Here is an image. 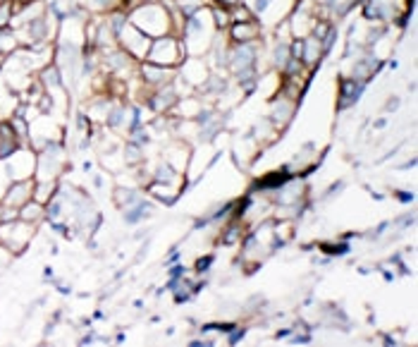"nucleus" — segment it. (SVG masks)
<instances>
[{
	"mask_svg": "<svg viewBox=\"0 0 418 347\" xmlns=\"http://www.w3.org/2000/svg\"><path fill=\"white\" fill-rule=\"evenodd\" d=\"M130 22L137 27L139 31H144L149 38H158V36H167L175 34L177 36V27L175 19H172V12L165 8L158 0H144L137 8H132L130 12Z\"/></svg>",
	"mask_w": 418,
	"mask_h": 347,
	"instance_id": "obj_1",
	"label": "nucleus"
},
{
	"mask_svg": "<svg viewBox=\"0 0 418 347\" xmlns=\"http://www.w3.org/2000/svg\"><path fill=\"white\" fill-rule=\"evenodd\" d=\"M184 60H186V53L182 46V38L175 34L153 38L149 53H146V62H153V65H160V67H170V70H177Z\"/></svg>",
	"mask_w": 418,
	"mask_h": 347,
	"instance_id": "obj_2",
	"label": "nucleus"
},
{
	"mask_svg": "<svg viewBox=\"0 0 418 347\" xmlns=\"http://www.w3.org/2000/svg\"><path fill=\"white\" fill-rule=\"evenodd\" d=\"M36 235V226L15 218V221L0 223V247L8 249L10 254H24Z\"/></svg>",
	"mask_w": 418,
	"mask_h": 347,
	"instance_id": "obj_3",
	"label": "nucleus"
},
{
	"mask_svg": "<svg viewBox=\"0 0 418 347\" xmlns=\"http://www.w3.org/2000/svg\"><path fill=\"white\" fill-rule=\"evenodd\" d=\"M65 168H67V156H65V149H62V141H57V144H48L46 149H41L36 153L34 180L36 182L60 180Z\"/></svg>",
	"mask_w": 418,
	"mask_h": 347,
	"instance_id": "obj_4",
	"label": "nucleus"
},
{
	"mask_svg": "<svg viewBox=\"0 0 418 347\" xmlns=\"http://www.w3.org/2000/svg\"><path fill=\"white\" fill-rule=\"evenodd\" d=\"M151 41L153 38L146 36L144 31H139L132 22H127L118 34V46L122 50H127V53L139 62L146 60V53H149V48H151Z\"/></svg>",
	"mask_w": 418,
	"mask_h": 347,
	"instance_id": "obj_5",
	"label": "nucleus"
},
{
	"mask_svg": "<svg viewBox=\"0 0 418 347\" xmlns=\"http://www.w3.org/2000/svg\"><path fill=\"white\" fill-rule=\"evenodd\" d=\"M5 165H8L12 182L15 180H31L36 170V151L31 146H19L15 153L5 158Z\"/></svg>",
	"mask_w": 418,
	"mask_h": 347,
	"instance_id": "obj_6",
	"label": "nucleus"
},
{
	"mask_svg": "<svg viewBox=\"0 0 418 347\" xmlns=\"http://www.w3.org/2000/svg\"><path fill=\"white\" fill-rule=\"evenodd\" d=\"M179 70V79L186 82L191 89H201L210 77V62L203 57H186Z\"/></svg>",
	"mask_w": 418,
	"mask_h": 347,
	"instance_id": "obj_7",
	"label": "nucleus"
},
{
	"mask_svg": "<svg viewBox=\"0 0 418 347\" xmlns=\"http://www.w3.org/2000/svg\"><path fill=\"white\" fill-rule=\"evenodd\" d=\"M34 177L31 180H15V182L10 184L8 192H5L3 197V206L5 209H22L24 204L31 202L34 199Z\"/></svg>",
	"mask_w": 418,
	"mask_h": 347,
	"instance_id": "obj_8",
	"label": "nucleus"
},
{
	"mask_svg": "<svg viewBox=\"0 0 418 347\" xmlns=\"http://www.w3.org/2000/svg\"><path fill=\"white\" fill-rule=\"evenodd\" d=\"M366 92V82L356 79V77H342L339 79V92H337V111H349V108L361 99Z\"/></svg>",
	"mask_w": 418,
	"mask_h": 347,
	"instance_id": "obj_9",
	"label": "nucleus"
},
{
	"mask_svg": "<svg viewBox=\"0 0 418 347\" xmlns=\"http://www.w3.org/2000/svg\"><path fill=\"white\" fill-rule=\"evenodd\" d=\"M294 113H297V101L287 99V96H275L268 120H270V125H273L275 130L282 132L289 125V120L294 118Z\"/></svg>",
	"mask_w": 418,
	"mask_h": 347,
	"instance_id": "obj_10",
	"label": "nucleus"
},
{
	"mask_svg": "<svg viewBox=\"0 0 418 347\" xmlns=\"http://www.w3.org/2000/svg\"><path fill=\"white\" fill-rule=\"evenodd\" d=\"M139 77L144 79V84L151 89H160L165 84H170L172 79H175V70L170 67H160V65H153V62H139Z\"/></svg>",
	"mask_w": 418,
	"mask_h": 347,
	"instance_id": "obj_11",
	"label": "nucleus"
},
{
	"mask_svg": "<svg viewBox=\"0 0 418 347\" xmlns=\"http://www.w3.org/2000/svg\"><path fill=\"white\" fill-rule=\"evenodd\" d=\"M225 34H227L230 43H251V41H259L261 38L263 27L259 24V19H249V22H232Z\"/></svg>",
	"mask_w": 418,
	"mask_h": 347,
	"instance_id": "obj_12",
	"label": "nucleus"
},
{
	"mask_svg": "<svg viewBox=\"0 0 418 347\" xmlns=\"http://www.w3.org/2000/svg\"><path fill=\"white\" fill-rule=\"evenodd\" d=\"M182 189H184L182 184H172V182H156V180H151L149 182V194L163 204L177 202V197L182 194Z\"/></svg>",
	"mask_w": 418,
	"mask_h": 347,
	"instance_id": "obj_13",
	"label": "nucleus"
},
{
	"mask_svg": "<svg viewBox=\"0 0 418 347\" xmlns=\"http://www.w3.org/2000/svg\"><path fill=\"white\" fill-rule=\"evenodd\" d=\"M294 233H297V226H294L292 218H273V235L280 247H285V244L292 242Z\"/></svg>",
	"mask_w": 418,
	"mask_h": 347,
	"instance_id": "obj_14",
	"label": "nucleus"
},
{
	"mask_svg": "<svg viewBox=\"0 0 418 347\" xmlns=\"http://www.w3.org/2000/svg\"><path fill=\"white\" fill-rule=\"evenodd\" d=\"M19 218L38 228L43 221H46V206H43V204H38L36 199H31V202H27L22 209H19Z\"/></svg>",
	"mask_w": 418,
	"mask_h": 347,
	"instance_id": "obj_15",
	"label": "nucleus"
},
{
	"mask_svg": "<svg viewBox=\"0 0 418 347\" xmlns=\"http://www.w3.org/2000/svg\"><path fill=\"white\" fill-rule=\"evenodd\" d=\"M139 199H144L139 194V192H134L130 187H115L113 189V202H115V206H118L120 211H125V209H130L132 204H137Z\"/></svg>",
	"mask_w": 418,
	"mask_h": 347,
	"instance_id": "obj_16",
	"label": "nucleus"
},
{
	"mask_svg": "<svg viewBox=\"0 0 418 347\" xmlns=\"http://www.w3.org/2000/svg\"><path fill=\"white\" fill-rule=\"evenodd\" d=\"M210 10V19H213L218 31H227L230 24H232V17H230V8H220V5H208Z\"/></svg>",
	"mask_w": 418,
	"mask_h": 347,
	"instance_id": "obj_17",
	"label": "nucleus"
},
{
	"mask_svg": "<svg viewBox=\"0 0 418 347\" xmlns=\"http://www.w3.org/2000/svg\"><path fill=\"white\" fill-rule=\"evenodd\" d=\"M122 156H125L127 165H141L144 163V146L134 144V141H127L125 149H122Z\"/></svg>",
	"mask_w": 418,
	"mask_h": 347,
	"instance_id": "obj_18",
	"label": "nucleus"
},
{
	"mask_svg": "<svg viewBox=\"0 0 418 347\" xmlns=\"http://www.w3.org/2000/svg\"><path fill=\"white\" fill-rule=\"evenodd\" d=\"M318 249L323 252L325 256H344L351 252V247L346 244L344 240H337V242H320Z\"/></svg>",
	"mask_w": 418,
	"mask_h": 347,
	"instance_id": "obj_19",
	"label": "nucleus"
},
{
	"mask_svg": "<svg viewBox=\"0 0 418 347\" xmlns=\"http://www.w3.org/2000/svg\"><path fill=\"white\" fill-rule=\"evenodd\" d=\"M12 15H15L12 0H0V29H10Z\"/></svg>",
	"mask_w": 418,
	"mask_h": 347,
	"instance_id": "obj_20",
	"label": "nucleus"
},
{
	"mask_svg": "<svg viewBox=\"0 0 418 347\" xmlns=\"http://www.w3.org/2000/svg\"><path fill=\"white\" fill-rule=\"evenodd\" d=\"M12 184V177L8 172V165H5V160H0V202H3L5 192H8V187Z\"/></svg>",
	"mask_w": 418,
	"mask_h": 347,
	"instance_id": "obj_21",
	"label": "nucleus"
},
{
	"mask_svg": "<svg viewBox=\"0 0 418 347\" xmlns=\"http://www.w3.org/2000/svg\"><path fill=\"white\" fill-rule=\"evenodd\" d=\"M213 261H215V256H213V254H205V256H201V259H196V263H194V271L203 275L205 271H208L210 266H213Z\"/></svg>",
	"mask_w": 418,
	"mask_h": 347,
	"instance_id": "obj_22",
	"label": "nucleus"
},
{
	"mask_svg": "<svg viewBox=\"0 0 418 347\" xmlns=\"http://www.w3.org/2000/svg\"><path fill=\"white\" fill-rule=\"evenodd\" d=\"M208 5H220V8H235V5H239L242 0H205Z\"/></svg>",
	"mask_w": 418,
	"mask_h": 347,
	"instance_id": "obj_23",
	"label": "nucleus"
},
{
	"mask_svg": "<svg viewBox=\"0 0 418 347\" xmlns=\"http://www.w3.org/2000/svg\"><path fill=\"white\" fill-rule=\"evenodd\" d=\"M397 199H400V202H411L414 194H411V192H397Z\"/></svg>",
	"mask_w": 418,
	"mask_h": 347,
	"instance_id": "obj_24",
	"label": "nucleus"
},
{
	"mask_svg": "<svg viewBox=\"0 0 418 347\" xmlns=\"http://www.w3.org/2000/svg\"><path fill=\"white\" fill-rule=\"evenodd\" d=\"M397 106H400V99H397V96H392V101H390L388 106H385V111H395Z\"/></svg>",
	"mask_w": 418,
	"mask_h": 347,
	"instance_id": "obj_25",
	"label": "nucleus"
},
{
	"mask_svg": "<svg viewBox=\"0 0 418 347\" xmlns=\"http://www.w3.org/2000/svg\"><path fill=\"white\" fill-rule=\"evenodd\" d=\"M3 214H5V206H3V202H0V223H3Z\"/></svg>",
	"mask_w": 418,
	"mask_h": 347,
	"instance_id": "obj_26",
	"label": "nucleus"
}]
</instances>
